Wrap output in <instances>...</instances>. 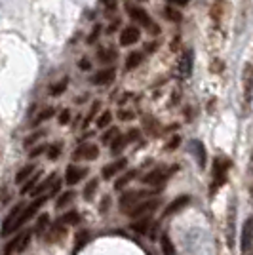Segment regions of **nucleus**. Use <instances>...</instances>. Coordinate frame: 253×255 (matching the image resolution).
I'll list each match as a JSON object with an SVG mask.
<instances>
[{
    "label": "nucleus",
    "instance_id": "obj_12",
    "mask_svg": "<svg viewBox=\"0 0 253 255\" xmlns=\"http://www.w3.org/2000/svg\"><path fill=\"white\" fill-rule=\"evenodd\" d=\"M191 149H193L194 158H196V162H198V168H200V170H205L207 154H205L204 143H202V141H198V139H194V141H191Z\"/></svg>",
    "mask_w": 253,
    "mask_h": 255
},
{
    "label": "nucleus",
    "instance_id": "obj_1",
    "mask_svg": "<svg viewBox=\"0 0 253 255\" xmlns=\"http://www.w3.org/2000/svg\"><path fill=\"white\" fill-rule=\"evenodd\" d=\"M253 99V65L246 63L244 71H242V103H244V114H250V107H252Z\"/></svg>",
    "mask_w": 253,
    "mask_h": 255
},
{
    "label": "nucleus",
    "instance_id": "obj_13",
    "mask_svg": "<svg viewBox=\"0 0 253 255\" xmlns=\"http://www.w3.org/2000/svg\"><path fill=\"white\" fill-rule=\"evenodd\" d=\"M86 173H88V171H86L84 168H78V166L71 164V166L67 168V171H65V183H67V185H76V183H80L84 179Z\"/></svg>",
    "mask_w": 253,
    "mask_h": 255
},
{
    "label": "nucleus",
    "instance_id": "obj_50",
    "mask_svg": "<svg viewBox=\"0 0 253 255\" xmlns=\"http://www.w3.org/2000/svg\"><path fill=\"white\" fill-rule=\"evenodd\" d=\"M59 187H61V181H55V185L51 187V195H55V193L59 191Z\"/></svg>",
    "mask_w": 253,
    "mask_h": 255
},
{
    "label": "nucleus",
    "instance_id": "obj_43",
    "mask_svg": "<svg viewBox=\"0 0 253 255\" xmlns=\"http://www.w3.org/2000/svg\"><path fill=\"white\" fill-rule=\"evenodd\" d=\"M99 35H101V27L97 25L96 29H94V33H92V35L88 37V42H90V44H94V42H96L97 38H99Z\"/></svg>",
    "mask_w": 253,
    "mask_h": 255
},
{
    "label": "nucleus",
    "instance_id": "obj_28",
    "mask_svg": "<svg viewBox=\"0 0 253 255\" xmlns=\"http://www.w3.org/2000/svg\"><path fill=\"white\" fill-rule=\"evenodd\" d=\"M72 198H74V193H72V191H67V193H63V195L57 198V202H55V207H57V209L65 207L67 204H71Z\"/></svg>",
    "mask_w": 253,
    "mask_h": 255
},
{
    "label": "nucleus",
    "instance_id": "obj_10",
    "mask_svg": "<svg viewBox=\"0 0 253 255\" xmlns=\"http://www.w3.org/2000/svg\"><path fill=\"white\" fill-rule=\"evenodd\" d=\"M23 209H25L23 204H15V206L12 207V211L8 213V217L4 219V225H2V236H8V234H10L13 223L19 219V215H21V211H23Z\"/></svg>",
    "mask_w": 253,
    "mask_h": 255
},
{
    "label": "nucleus",
    "instance_id": "obj_30",
    "mask_svg": "<svg viewBox=\"0 0 253 255\" xmlns=\"http://www.w3.org/2000/svg\"><path fill=\"white\" fill-rule=\"evenodd\" d=\"M97 185H99V179H97V177H94L92 181L86 185V189H84V198H86V200H92L94 193L97 191Z\"/></svg>",
    "mask_w": 253,
    "mask_h": 255
},
{
    "label": "nucleus",
    "instance_id": "obj_3",
    "mask_svg": "<svg viewBox=\"0 0 253 255\" xmlns=\"http://www.w3.org/2000/svg\"><path fill=\"white\" fill-rule=\"evenodd\" d=\"M46 200H48V196H38V198H36V200L33 202V204H31V206L25 207L23 211H21V215H19V219L13 223V227H12V231H10V232L17 231V229H21V227H23V225L27 223V221H29V219L35 217V213L38 211V209H40V206H42Z\"/></svg>",
    "mask_w": 253,
    "mask_h": 255
},
{
    "label": "nucleus",
    "instance_id": "obj_36",
    "mask_svg": "<svg viewBox=\"0 0 253 255\" xmlns=\"http://www.w3.org/2000/svg\"><path fill=\"white\" fill-rule=\"evenodd\" d=\"M61 154V143H53L48 147V158L50 160H57Z\"/></svg>",
    "mask_w": 253,
    "mask_h": 255
},
{
    "label": "nucleus",
    "instance_id": "obj_51",
    "mask_svg": "<svg viewBox=\"0 0 253 255\" xmlns=\"http://www.w3.org/2000/svg\"><path fill=\"white\" fill-rule=\"evenodd\" d=\"M118 116H120V118H126V120H128V118H132V112H122V110H120V114H118Z\"/></svg>",
    "mask_w": 253,
    "mask_h": 255
},
{
    "label": "nucleus",
    "instance_id": "obj_23",
    "mask_svg": "<svg viewBox=\"0 0 253 255\" xmlns=\"http://www.w3.org/2000/svg\"><path fill=\"white\" fill-rule=\"evenodd\" d=\"M149 227H151V219H149V217L137 219V221H135V223L132 225L133 231L139 232V234H147V232H149Z\"/></svg>",
    "mask_w": 253,
    "mask_h": 255
},
{
    "label": "nucleus",
    "instance_id": "obj_32",
    "mask_svg": "<svg viewBox=\"0 0 253 255\" xmlns=\"http://www.w3.org/2000/svg\"><path fill=\"white\" fill-rule=\"evenodd\" d=\"M116 135H118V130H116V128H108L107 132L101 135V143H105V145H107V143H112V141L116 139Z\"/></svg>",
    "mask_w": 253,
    "mask_h": 255
},
{
    "label": "nucleus",
    "instance_id": "obj_27",
    "mask_svg": "<svg viewBox=\"0 0 253 255\" xmlns=\"http://www.w3.org/2000/svg\"><path fill=\"white\" fill-rule=\"evenodd\" d=\"M78 219H80L78 211H76V209H71V211H67L59 221L63 223V225H76V223H78Z\"/></svg>",
    "mask_w": 253,
    "mask_h": 255
},
{
    "label": "nucleus",
    "instance_id": "obj_48",
    "mask_svg": "<svg viewBox=\"0 0 253 255\" xmlns=\"http://www.w3.org/2000/svg\"><path fill=\"white\" fill-rule=\"evenodd\" d=\"M80 69H82V71H88V69H92V63H90L88 59H82V61H80Z\"/></svg>",
    "mask_w": 253,
    "mask_h": 255
},
{
    "label": "nucleus",
    "instance_id": "obj_45",
    "mask_svg": "<svg viewBox=\"0 0 253 255\" xmlns=\"http://www.w3.org/2000/svg\"><path fill=\"white\" fill-rule=\"evenodd\" d=\"M40 135H42V132H36V134H33L31 137H29V139H27V141H25V147H29L31 143H35V141L38 139V137H40Z\"/></svg>",
    "mask_w": 253,
    "mask_h": 255
},
{
    "label": "nucleus",
    "instance_id": "obj_16",
    "mask_svg": "<svg viewBox=\"0 0 253 255\" xmlns=\"http://www.w3.org/2000/svg\"><path fill=\"white\" fill-rule=\"evenodd\" d=\"M191 202V196L183 195V196H177L171 204H168V207H166V211H164V217H169V215H173V213H177L179 209H183V207L187 206Z\"/></svg>",
    "mask_w": 253,
    "mask_h": 255
},
{
    "label": "nucleus",
    "instance_id": "obj_52",
    "mask_svg": "<svg viewBox=\"0 0 253 255\" xmlns=\"http://www.w3.org/2000/svg\"><path fill=\"white\" fill-rule=\"evenodd\" d=\"M156 50V44H147V51H154Z\"/></svg>",
    "mask_w": 253,
    "mask_h": 255
},
{
    "label": "nucleus",
    "instance_id": "obj_41",
    "mask_svg": "<svg viewBox=\"0 0 253 255\" xmlns=\"http://www.w3.org/2000/svg\"><path fill=\"white\" fill-rule=\"evenodd\" d=\"M69 120H71V110H61L59 114V124L61 126H65V124H69Z\"/></svg>",
    "mask_w": 253,
    "mask_h": 255
},
{
    "label": "nucleus",
    "instance_id": "obj_47",
    "mask_svg": "<svg viewBox=\"0 0 253 255\" xmlns=\"http://www.w3.org/2000/svg\"><path fill=\"white\" fill-rule=\"evenodd\" d=\"M103 4H105L107 10H114L116 8V0H103Z\"/></svg>",
    "mask_w": 253,
    "mask_h": 255
},
{
    "label": "nucleus",
    "instance_id": "obj_26",
    "mask_svg": "<svg viewBox=\"0 0 253 255\" xmlns=\"http://www.w3.org/2000/svg\"><path fill=\"white\" fill-rule=\"evenodd\" d=\"M40 179V173H35L33 177H29L27 183H25L23 187H21V195H27V193H33L36 189V181Z\"/></svg>",
    "mask_w": 253,
    "mask_h": 255
},
{
    "label": "nucleus",
    "instance_id": "obj_24",
    "mask_svg": "<svg viewBox=\"0 0 253 255\" xmlns=\"http://www.w3.org/2000/svg\"><path fill=\"white\" fill-rule=\"evenodd\" d=\"M230 225H229V246H232L234 242V219H236V202L232 200V204H230Z\"/></svg>",
    "mask_w": 253,
    "mask_h": 255
},
{
    "label": "nucleus",
    "instance_id": "obj_29",
    "mask_svg": "<svg viewBox=\"0 0 253 255\" xmlns=\"http://www.w3.org/2000/svg\"><path fill=\"white\" fill-rule=\"evenodd\" d=\"M51 183H55V175H53V173L50 175V177H48V179H46V181H42V183H40V185L36 187V189H35V191H33V193H31V195H33V196H38V195H40V193H44L46 189H50V185H51Z\"/></svg>",
    "mask_w": 253,
    "mask_h": 255
},
{
    "label": "nucleus",
    "instance_id": "obj_17",
    "mask_svg": "<svg viewBox=\"0 0 253 255\" xmlns=\"http://www.w3.org/2000/svg\"><path fill=\"white\" fill-rule=\"evenodd\" d=\"M114 74L116 71L112 69V67H108V69H103V71H99V73L94 76V84L96 86H103V84H108V82H112L114 80Z\"/></svg>",
    "mask_w": 253,
    "mask_h": 255
},
{
    "label": "nucleus",
    "instance_id": "obj_38",
    "mask_svg": "<svg viewBox=\"0 0 253 255\" xmlns=\"http://www.w3.org/2000/svg\"><path fill=\"white\" fill-rule=\"evenodd\" d=\"M51 116H53V109H46V110H42V112H40V114H38V116H36V118H35V122H33V124H35V126H38L40 122L48 120V118H51Z\"/></svg>",
    "mask_w": 253,
    "mask_h": 255
},
{
    "label": "nucleus",
    "instance_id": "obj_2",
    "mask_svg": "<svg viewBox=\"0 0 253 255\" xmlns=\"http://www.w3.org/2000/svg\"><path fill=\"white\" fill-rule=\"evenodd\" d=\"M230 170V160L227 158H217L213 162V183L209 187V195H215L219 187H223L227 181V173Z\"/></svg>",
    "mask_w": 253,
    "mask_h": 255
},
{
    "label": "nucleus",
    "instance_id": "obj_35",
    "mask_svg": "<svg viewBox=\"0 0 253 255\" xmlns=\"http://www.w3.org/2000/svg\"><path fill=\"white\" fill-rule=\"evenodd\" d=\"M99 107H101V103H99V101H96V103L92 105V110H90V114L86 116L84 124H82L84 128H88V126H90V122H92V120H94V118H96V114H97V110H99Z\"/></svg>",
    "mask_w": 253,
    "mask_h": 255
},
{
    "label": "nucleus",
    "instance_id": "obj_6",
    "mask_svg": "<svg viewBox=\"0 0 253 255\" xmlns=\"http://www.w3.org/2000/svg\"><path fill=\"white\" fill-rule=\"evenodd\" d=\"M126 10H128V15L132 17L133 21L137 25H141V27H147V29H151L152 27V21H151V15L145 12L141 6H133V4H128L126 6Z\"/></svg>",
    "mask_w": 253,
    "mask_h": 255
},
{
    "label": "nucleus",
    "instance_id": "obj_18",
    "mask_svg": "<svg viewBox=\"0 0 253 255\" xmlns=\"http://www.w3.org/2000/svg\"><path fill=\"white\" fill-rule=\"evenodd\" d=\"M65 236V225L61 223V221H57L53 227H50V231H48V234H46V240L48 242H57L59 238H63Z\"/></svg>",
    "mask_w": 253,
    "mask_h": 255
},
{
    "label": "nucleus",
    "instance_id": "obj_53",
    "mask_svg": "<svg viewBox=\"0 0 253 255\" xmlns=\"http://www.w3.org/2000/svg\"><path fill=\"white\" fill-rule=\"evenodd\" d=\"M173 2H177V4H179V6H185V4H189V2H191V0H173Z\"/></svg>",
    "mask_w": 253,
    "mask_h": 255
},
{
    "label": "nucleus",
    "instance_id": "obj_39",
    "mask_svg": "<svg viewBox=\"0 0 253 255\" xmlns=\"http://www.w3.org/2000/svg\"><path fill=\"white\" fill-rule=\"evenodd\" d=\"M48 223H50V217L44 213V215H40V219H38V223H36V232H42L46 227H48Z\"/></svg>",
    "mask_w": 253,
    "mask_h": 255
},
{
    "label": "nucleus",
    "instance_id": "obj_19",
    "mask_svg": "<svg viewBox=\"0 0 253 255\" xmlns=\"http://www.w3.org/2000/svg\"><path fill=\"white\" fill-rule=\"evenodd\" d=\"M135 175H137V171H135V170L124 171V175H120V177L116 179V183H114V189H116V191H122V189H124V187L132 181L133 177H135Z\"/></svg>",
    "mask_w": 253,
    "mask_h": 255
},
{
    "label": "nucleus",
    "instance_id": "obj_25",
    "mask_svg": "<svg viewBox=\"0 0 253 255\" xmlns=\"http://www.w3.org/2000/svg\"><path fill=\"white\" fill-rule=\"evenodd\" d=\"M141 59H143V55H141L139 51H132V53L128 55V59H126V69H128V71L135 69V67L141 63Z\"/></svg>",
    "mask_w": 253,
    "mask_h": 255
},
{
    "label": "nucleus",
    "instance_id": "obj_33",
    "mask_svg": "<svg viewBox=\"0 0 253 255\" xmlns=\"http://www.w3.org/2000/svg\"><path fill=\"white\" fill-rule=\"evenodd\" d=\"M69 86V78H63L61 82H57L55 86H51V96H61Z\"/></svg>",
    "mask_w": 253,
    "mask_h": 255
},
{
    "label": "nucleus",
    "instance_id": "obj_8",
    "mask_svg": "<svg viewBox=\"0 0 253 255\" xmlns=\"http://www.w3.org/2000/svg\"><path fill=\"white\" fill-rule=\"evenodd\" d=\"M99 156V149L94 143H82L74 151L72 154V160H96Z\"/></svg>",
    "mask_w": 253,
    "mask_h": 255
},
{
    "label": "nucleus",
    "instance_id": "obj_37",
    "mask_svg": "<svg viewBox=\"0 0 253 255\" xmlns=\"http://www.w3.org/2000/svg\"><path fill=\"white\" fill-rule=\"evenodd\" d=\"M110 120H112V114H110V110H107V112H103V114L99 116L97 126H99V128H108V126H110Z\"/></svg>",
    "mask_w": 253,
    "mask_h": 255
},
{
    "label": "nucleus",
    "instance_id": "obj_40",
    "mask_svg": "<svg viewBox=\"0 0 253 255\" xmlns=\"http://www.w3.org/2000/svg\"><path fill=\"white\" fill-rule=\"evenodd\" d=\"M86 242H88V232H80L78 238H76V248H74V252H80V250L84 248Z\"/></svg>",
    "mask_w": 253,
    "mask_h": 255
},
{
    "label": "nucleus",
    "instance_id": "obj_4",
    "mask_svg": "<svg viewBox=\"0 0 253 255\" xmlns=\"http://www.w3.org/2000/svg\"><path fill=\"white\" fill-rule=\"evenodd\" d=\"M152 193H147V191H130L126 195H122L120 198V209H126V211H132L133 207L137 204L143 202V198L151 196Z\"/></svg>",
    "mask_w": 253,
    "mask_h": 255
},
{
    "label": "nucleus",
    "instance_id": "obj_14",
    "mask_svg": "<svg viewBox=\"0 0 253 255\" xmlns=\"http://www.w3.org/2000/svg\"><path fill=\"white\" fill-rule=\"evenodd\" d=\"M141 38L139 27H126L120 35V46H132Z\"/></svg>",
    "mask_w": 253,
    "mask_h": 255
},
{
    "label": "nucleus",
    "instance_id": "obj_11",
    "mask_svg": "<svg viewBox=\"0 0 253 255\" xmlns=\"http://www.w3.org/2000/svg\"><path fill=\"white\" fill-rule=\"evenodd\" d=\"M253 244V219H248L242 229V254H248Z\"/></svg>",
    "mask_w": 253,
    "mask_h": 255
},
{
    "label": "nucleus",
    "instance_id": "obj_46",
    "mask_svg": "<svg viewBox=\"0 0 253 255\" xmlns=\"http://www.w3.org/2000/svg\"><path fill=\"white\" fill-rule=\"evenodd\" d=\"M126 137H128V141H135V139H137V137H139V132H137V130H130V132H128V135H126Z\"/></svg>",
    "mask_w": 253,
    "mask_h": 255
},
{
    "label": "nucleus",
    "instance_id": "obj_15",
    "mask_svg": "<svg viewBox=\"0 0 253 255\" xmlns=\"http://www.w3.org/2000/svg\"><path fill=\"white\" fill-rule=\"evenodd\" d=\"M126 166H128V160H126V158H118V160H114L112 164H108V166L103 168V177H105V179H110V177L116 175L118 171L126 170Z\"/></svg>",
    "mask_w": 253,
    "mask_h": 255
},
{
    "label": "nucleus",
    "instance_id": "obj_5",
    "mask_svg": "<svg viewBox=\"0 0 253 255\" xmlns=\"http://www.w3.org/2000/svg\"><path fill=\"white\" fill-rule=\"evenodd\" d=\"M177 170V166H173L171 170H166V168H156V170H152L151 173H147L143 177V183L145 185H151V187H156V185H162V183L168 179L169 175L173 173V171Z\"/></svg>",
    "mask_w": 253,
    "mask_h": 255
},
{
    "label": "nucleus",
    "instance_id": "obj_21",
    "mask_svg": "<svg viewBox=\"0 0 253 255\" xmlns=\"http://www.w3.org/2000/svg\"><path fill=\"white\" fill-rule=\"evenodd\" d=\"M130 141H128V137L126 135H116V139L110 143V153L112 154H118L120 151H124V147L128 145Z\"/></svg>",
    "mask_w": 253,
    "mask_h": 255
},
{
    "label": "nucleus",
    "instance_id": "obj_22",
    "mask_svg": "<svg viewBox=\"0 0 253 255\" xmlns=\"http://www.w3.org/2000/svg\"><path fill=\"white\" fill-rule=\"evenodd\" d=\"M31 175H35V166L33 164L23 166L21 170L17 171V175H15V183H27V177H31Z\"/></svg>",
    "mask_w": 253,
    "mask_h": 255
},
{
    "label": "nucleus",
    "instance_id": "obj_49",
    "mask_svg": "<svg viewBox=\"0 0 253 255\" xmlns=\"http://www.w3.org/2000/svg\"><path fill=\"white\" fill-rule=\"evenodd\" d=\"M177 145H179V137H173V139H171V143L168 145V149H175Z\"/></svg>",
    "mask_w": 253,
    "mask_h": 255
},
{
    "label": "nucleus",
    "instance_id": "obj_9",
    "mask_svg": "<svg viewBox=\"0 0 253 255\" xmlns=\"http://www.w3.org/2000/svg\"><path fill=\"white\" fill-rule=\"evenodd\" d=\"M193 67H194V53L193 50H187L179 61V76L181 78H189L193 74Z\"/></svg>",
    "mask_w": 253,
    "mask_h": 255
},
{
    "label": "nucleus",
    "instance_id": "obj_31",
    "mask_svg": "<svg viewBox=\"0 0 253 255\" xmlns=\"http://www.w3.org/2000/svg\"><path fill=\"white\" fill-rule=\"evenodd\" d=\"M97 57H99V61L101 63H110V61L116 57V51L114 50H99V53H97Z\"/></svg>",
    "mask_w": 253,
    "mask_h": 255
},
{
    "label": "nucleus",
    "instance_id": "obj_34",
    "mask_svg": "<svg viewBox=\"0 0 253 255\" xmlns=\"http://www.w3.org/2000/svg\"><path fill=\"white\" fill-rule=\"evenodd\" d=\"M164 17L169 19V21H173V23H179L181 21V13L171 10V8H164Z\"/></svg>",
    "mask_w": 253,
    "mask_h": 255
},
{
    "label": "nucleus",
    "instance_id": "obj_20",
    "mask_svg": "<svg viewBox=\"0 0 253 255\" xmlns=\"http://www.w3.org/2000/svg\"><path fill=\"white\" fill-rule=\"evenodd\" d=\"M160 248H162V254L164 255H175V246L171 242L168 234H162L160 236Z\"/></svg>",
    "mask_w": 253,
    "mask_h": 255
},
{
    "label": "nucleus",
    "instance_id": "obj_44",
    "mask_svg": "<svg viewBox=\"0 0 253 255\" xmlns=\"http://www.w3.org/2000/svg\"><path fill=\"white\" fill-rule=\"evenodd\" d=\"M108 207H110V198H108V196H105V198L101 200V206H99V211H101V213H105V211H107Z\"/></svg>",
    "mask_w": 253,
    "mask_h": 255
},
{
    "label": "nucleus",
    "instance_id": "obj_7",
    "mask_svg": "<svg viewBox=\"0 0 253 255\" xmlns=\"http://www.w3.org/2000/svg\"><path fill=\"white\" fill-rule=\"evenodd\" d=\"M158 206H160V198H154V200L151 198V200H145L141 204H137V206L130 211V215H132L133 219H141L145 217V215H149V213H152Z\"/></svg>",
    "mask_w": 253,
    "mask_h": 255
},
{
    "label": "nucleus",
    "instance_id": "obj_42",
    "mask_svg": "<svg viewBox=\"0 0 253 255\" xmlns=\"http://www.w3.org/2000/svg\"><path fill=\"white\" fill-rule=\"evenodd\" d=\"M44 151H48V149H46V145L35 147V149H33V151H31V153H29V156H31V158L40 156V154H42V153H44Z\"/></svg>",
    "mask_w": 253,
    "mask_h": 255
}]
</instances>
